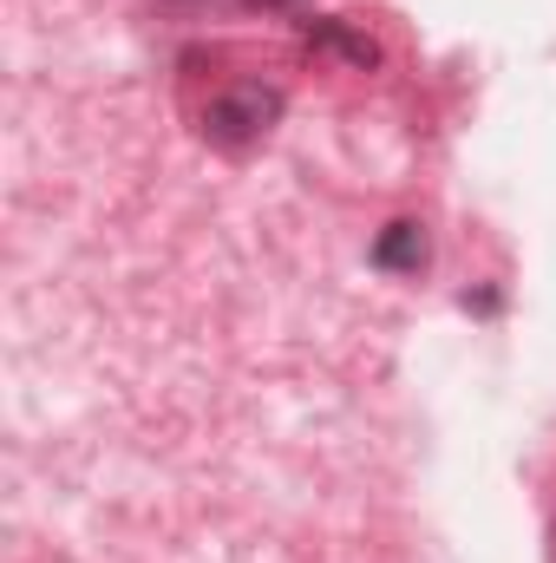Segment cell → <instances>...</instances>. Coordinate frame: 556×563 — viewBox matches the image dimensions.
Listing matches in <instances>:
<instances>
[{"label": "cell", "instance_id": "1", "mask_svg": "<svg viewBox=\"0 0 556 563\" xmlns=\"http://www.w3.org/2000/svg\"><path fill=\"white\" fill-rule=\"evenodd\" d=\"M276 119H281V92L263 86V79H243V86H230V92L210 99L203 139L216 144V151H249V144H263L276 132Z\"/></svg>", "mask_w": 556, "mask_h": 563}, {"label": "cell", "instance_id": "2", "mask_svg": "<svg viewBox=\"0 0 556 563\" xmlns=\"http://www.w3.org/2000/svg\"><path fill=\"white\" fill-rule=\"evenodd\" d=\"M374 263L380 269H400V276H419L425 269V230L419 223H387L380 243H374Z\"/></svg>", "mask_w": 556, "mask_h": 563}, {"label": "cell", "instance_id": "3", "mask_svg": "<svg viewBox=\"0 0 556 563\" xmlns=\"http://www.w3.org/2000/svg\"><path fill=\"white\" fill-rule=\"evenodd\" d=\"M308 40H314V46H334V53H347L354 66H374V59H380V46H374V40H360V33H347V26H334V20H321V26L308 20Z\"/></svg>", "mask_w": 556, "mask_h": 563}, {"label": "cell", "instance_id": "4", "mask_svg": "<svg viewBox=\"0 0 556 563\" xmlns=\"http://www.w3.org/2000/svg\"><path fill=\"white\" fill-rule=\"evenodd\" d=\"M269 7H281V0H269Z\"/></svg>", "mask_w": 556, "mask_h": 563}]
</instances>
